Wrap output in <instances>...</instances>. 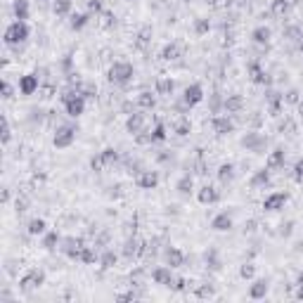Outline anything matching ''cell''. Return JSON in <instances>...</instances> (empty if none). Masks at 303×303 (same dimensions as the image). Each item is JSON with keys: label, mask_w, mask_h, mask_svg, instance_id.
<instances>
[{"label": "cell", "mask_w": 303, "mask_h": 303, "mask_svg": "<svg viewBox=\"0 0 303 303\" xmlns=\"http://www.w3.org/2000/svg\"><path fill=\"white\" fill-rule=\"evenodd\" d=\"M107 78H109V83H114V86L128 88L130 83H133V78H135V69H133V64H130V62L119 59V62H114V64L109 66Z\"/></svg>", "instance_id": "6da1fadb"}, {"label": "cell", "mask_w": 303, "mask_h": 303, "mask_svg": "<svg viewBox=\"0 0 303 303\" xmlns=\"http://www.w3.org/2000/svg\"><path fill=\"white\" fill-rule=\"evenodd\" d=\"M29 36H31V29H29V24L26 22H19V19H14V22L5 29V36H2V41L7 48H19L29 41Z\"/></svg>", "instance_id": "7a4b0ae2"}, {"label": "cell", "mask_w": 303, "mask_h": 303, "mask_svg": "<svg viewBox=\"0 0 303 303\" xmlns=\"http://www.w3.org/2000/svg\"><path fill=\"white\" fill-rule=\"evenodd\" d=\"M62 102H64V111L66 116H71V119H78V116H83L86 114V95L78 90V88H71V90H66L64 95H62Z\"/></svg>", "instance_id": "3957f363"}, {"label": "cell", "mask_w": 303, "mask_h": 303, "mask_svg": "<svg viewBox=\"0 0 303 303\" xmlns=\"http://www.w3.org/2000/svg\"><path fill=\"white\" fill-rule=\"evenodd\" d=\"M76 135H78V126H74V123H62V126L54 128L52 145L57 150H66V147H71L76 142Z\"/></svg>", "instance_id": "277c9868"}, {"label": "cell", "mask_w": 303, "mask_h": 303, "mask_svg": "<svg viewBox=\"0 0 303 303\" xmlns=\"http://www.w3.org/2000/svg\"><path fill=\"white\" fill-rule=\"evenodd\" d=\"M239 145H242L247 152H253V154H265V150H268V138H265L263 133H256V130H247V133L242 135Z\"/></svg>", "instance_id": "5b68a950"}, {"label": "cell", "mask_w": 303, "mask_h": 303, "mask_svg": "<svg viewBox=\"0 0 303 303\" xmlns=\"http://www.w3.org/2000/svg\"><path fill=\"white\" fill-rule=\"evenodd\" d=\"M43 284H45V270H41V268H31L29 272H24L19 277V289L24 294L33 292V289H41Z\"/></svg>", "instance_id": "8992f818"}, {"label": "cell", "mask_w": 303, "mask_h": 303, "mask_svg": "<svg viewBox=\"0 0 303 303\" xmlns=\"http://www.w3.org/2000/svg\"><path fill=\"white\" fill-rule=\"evenodd\" d=\"M204 88L199 86V83H190V86L185 88L183 90V104L187 109H192V107H197V104H202V102H204Z\"/></svg>", "instance_id": "52a82bcc"}, {"label": "cell", "mask_w": 303, "mask_h": 303, "mask_svg": "<svg viewBox=\"0 0 303 303\" xmlns=\"http://www.w3.org/2000/svg\"><path fill=\"white\" fill-rule=\"evenodd\" d=\"M268 292H270V280L268 277H253L247 294H249V299H253V301H260V299L268 296Z\"/></svg>", "instance_id": "ba28073f"}, {"label": "cell", "mask_w": 303, "mask_h": 303, "mask_svg": "<svg viewBox=\"0 0 303 303\" xmlns=\"http://www.w3.org/2000/svg\"><path fill=\"white\" fill-rule=\"evenodd\" d=\"M17 90L22 93V95H33L36 90H41V76L38 74H24L19 76V86H17Z\"/></svg>", "instance_id": "9c48e42d"}, {"label": "cell", "mask_w": 303, "mask_h": 303, "mask_svg": "<svg viewBox=\"0 0 303 303\" xmlns=\"http://www.w3.org/2000/svg\"><path fill=\"white\" fill-rule=\"evenodd\" d=\"M197 202L202 206H213L220 202V190H216L213 185H204L197 190Z\"/></svg>", "instance_id": "30bf717a"}, {"label": "cell", "mask_w": 303, "mask_h": 303, "mask_svg": "<svg viewBox=\"0 0 303 303\" xmlns=\"http://www.w3.org/2000/svg\"><path fill=\"white\" fill-rule=\"evenodd\" d=\"M62 253H64L66 258L71 260H78V256H81V249H83V239L78 237H64L62 239Z\"/></svg>", "instance_id": "8fae6325"}, {"label": "cell", "mask_w": 303, "mask_h": 303, "mask_svg": "<svg viewBox=\"0 0 303 303\" xmlns=\"http://www.w3.org/2000/svg\"><path fill=\"white\" fill-rule=\"evenodd\" d=\"M287 202H289V195H287V192H270V195L263 199V208L270 211V213H275V211H282Z\"/></svg>", "instance_id": "7c38bea8"}, {"label": "cell", "mask_w": 303, "mask_h": 303, "mask_svg": "<svg viewBox=\"0 0 303 303\" xmlns=\"http://www.w3.org/2000/svg\"><path fill=\"white\" fill-rule=\"evenodd\" d=\"M142 251H145V242H142V239H138L135 235H133V237L126 239V244H123L121 253H123V258H126V260H133V258H138Z\"/></svg>", "instance_id": "4fadbf2b"}, {"label": "cell", "mask_w": 303, "mask_h": 303, "mask_svg": "<svg viewBox=\"0 0 303 303\" xmlns=\"http://www.w3.org/2000/svg\"><path fill=\"white\" fill-rule=\"evenodd\" d=\"M152 280H154V284H159V287H171V282L175 280L173 268L171 265H156L152 270Z\"/></svg>", "instance_id": "5bb4252c"}, {"label": "cell", "mask_w": 303, "mask_h": 303, "mask_svg": "<svg viewBox=\"0 0 303 303\" xmlns=\"http://www.w3.org/2000/svg\"><path fill=\"white\" fill-rule=\"evenodd\" d=\"M135 185H138L140 190H154V187L159 185V173H156V171L142 168L140 173L135 175Z\"/></svg>", "instance_id": "9a60e30c"}, {"label": "cell", "mask_w": 303, "mask_h": 303, "mask_svg": "<svg viewBox=\"0 0 303 303\" xmlns=\"http://www.w3.org/2000/svg\"><path fill=\"white\" fill-rule=\"evenodd\" d=\"M211 126H213V130H216L218 135H230L235 130V121L230 119L227 114H216L213 121H211Z\"/></svg>", "instance_id": "2e32d148"}, {"label": "cell", "mask_w": 303, "mask_h": 303, "mask_svg": "<svg viewBox=\"0 0 303 303\" xmlns=\"http://www.w3.org/2000/svg\"><path fill=\"white\" fill-rule=\"evenodd\" d=\"M232 225H235V220H232V216L227 211H220V213L211 218V230H216V232H230Z\"/></svg>", "instance_id": "e0dca14e"}, {"label": "cell", "mask_w": 303, "mask_h": 303, "mask_svg": "<svg viewBox=\"0 0 303 303\" xmlns=\"http://www.w3.org/2000/svg\"><path fill=\"white\" fill-rule=\"evenodd\" d=\"M163 258H166V265H171V268H183L185 265V253L178 247H166Z\"/></svg>", "instance_id": "ac0fdd59"}, {"label": "cell", "mask_w": 303, "mask_h": 303, "mask_svg": "<svg viewBox=\"0 0 303 303\" xmlns=\"http://www.w3.org/2000/svg\"><path fill=\"white\" fill-rule=\"evenodd\" d=\"M284 161H287V152H284V147H275V150L268 154L265 166H268L270 171H277V168H282V166H284Z\"/></svg>", "instance_id": "d6986e66"}, {"label": "cell", "mask_w": 303, "mask_h": 303, "mask_svg": "<svg viewBox=\"0 0 303 303\" xmlns=\"http://www.w3.org/2000/svg\"><path fill=\"white\" fill-rule=\"evenodd\" d=\"M270 168L265 166V168H258L256 173L249 178V187L251 190H258V187H265V185H270Z\"/></svg>", "instance_id": "ffe728a7"}, {"label": "cell", "mask_w": 303, "mask_h": 303, "mask_svg": "<svg viewBox=\"0 0 303 303\" xmlns=\"http://www.w3.org/2000/svg\"><path fill=\"white\" fill-rule=\"evenodd\" d=\"M12 12H14V19L26 22V19H29V14H31V5H29V0H12Z\"/></svg>", "instance_id": "44dd1931"}, {"label": "cell", "mask_w": 303, "mask_h": 303, "mask_svg": "<svg viewBox=\"0 0 303 303\" xmlns=\"http://www.w3.org/2000/svg\"><path fill=\"white\" fill-rule=\"evenodd\" d=\"M235 171H237V168H235V163H220V166H218V183L220 185H230L232 183V180H235Z\"/></svg>", "instance_id": "7402d4cb"}, {"label": "cell", "mask_w": 303, "mask_h": 303, "mask_svg": "<svg viewBox=\"0 0 303 303\" xmlns=\"http://www.w3.org/2000/svg\"><path fill=\"white\" fill-rule=\"evenodd\" d=\"M175 190H178V195L180 197H190L192 192H195V178L190 173L180 175V180L175 183Z\"/></svg>", "instance_id": "603a6c76"}, {"label": "cell", "mask_w": 303, "mask_h": 303, "mask_svg": "<svg viewBox=\"0 0 303 303\" xmlns=\"http://www.w3.org/2000/svg\"><path fill=\"white\" fill-rule=\"evenodd\" d=\"M126 128H128L130 135H138V133H142V130H145V114H140V111L130 114L128 121H126Z\"/></svg>", "instance_id": "cb8c5ba5"}, {"label": "cell", "mask_w": 303, "mask_h": 303, "mask_svg": "<svg viewBox=\"0 0 303 303\" xmlns=\"http://www.w3.org/2000/svg\"><path fill=\"white\" fill-rule=\"evenodd\" d=\"M270 38H272V31H270V26H265V24H260V26H256V29L251 31V41L258 45H268Z\"/></svg>", "instance_id": "d4e9b609"}, {"label": "cell", "mask_w": 303, "mask_h": 303, "mask_svg": "<svg viewBox=\"0 0 303 303\" xmlns=\"http://www.w3.org/2000/svg\"><path fill=\"white\" fill-rule=\"evenodd\" d=\"M249 74H251V81L258 83V86H268V83H270V76L263 71V66H260L258 62H251L249 64Z\"/></svg>", "instance_id": "484cf974"}, {"label": "cell", "mask_w": 303, "mask_h": 303, "mask_svg": "<svg viewBox=\"0 0 303 303\" xmlns=\"http://www.w3.org/2000/svg\"><path fill=\"white\" fill-rule=\"evenodd\" d=\"M204 260H206V268H211L213 272H220L223 270V260H220V253H218V249H206L204 253Z\"/></svg>", "instance_id": "4316f807"}, {"label": "cell", "mask_w": 303, "mask_h": 303, "mask_svg": "<svg viewBox=\"0 0 303 303\" xmlns=\"http://www.w3.org/2000/svg\"><path fill=\"white\" fill-rule=\"evenodd\" d=\"M41 244H43L45 251H54L59 244H62V237H59V232H57V230H48L43 237H41Z\"/></svg>", "instance_id": "83f0119b"}, {"label": "cell", "mask_w": 303, "mask_h": 303, "mask_svg": "<svg viewBox=\"0 0 303 303\" xmlns=\"http://www.w3.org/2000/svg\"><path fill=\"white\" fill-rule=\"evenodd\" d=\"M223 107H225L227 114H237V111H242V107H244V98H242V95H237V93H232V95H225V102H223Z\"/></svg>", "instance_id": "f1b7e54d"}, {"label": "cell", "mask_w": 303, "mask_h": 303, "mask_svg": "<svg viewBox=\"0 0 303 303\" xmlns=\"http://www.w3.org/2000/svg\"><path fill=\"white\" fill-rule=\"evenodd\" d=\"M26 232L31 237H43L45 232H48V223H45L43 218H31L29 225H26Z\"/></svg>", "instance_id": "f546056e"}, {"label": "cell", "mask_w": 303, "mask_h": 303, "mask_svg": "<svg viewBox=\"0 0 303 303\" xmlns=\"http://www.w3.org/2000/svg\"><path fill=\"white\" fill-rule=\"evenodd\" d=\"M119 263V253L114 249H104L102 251V256H100V265H102V270H109V268H114Z\"/></svg>", "instance_id": "4dcf8cb0"}, {"label": "cell", "mask_w": 303, "mask_h": 303, "mask_svg": "<svg viewBox=\"0 0 303 303\" xmlns=\"http://www.w3.org/2000/svg\"><path fill=\"white\" fill-rule=\"evenodd\" d=\"M88 22H90V14L88 12H76V14H71V19H69V26H71V31H81V29H86Z\"/></svg>", "instance_id": "1f68e13d"}, {"label": "cell", "mask_w": 303, "mask_h": 303, "mask_svg": "<svg viewBox=\"0 0 303 303\" xmlns=\"http://www.w3.org/2000/svg\"><path fill=\"white\" fill-rule=\"evenodd\" d=\"M135 104H138L140 109H154L156 107V98L152 95L150 90H142L140 95L135 98Z\"/></svg>", "instance_id": "d6a6232c"}, {"label": "cell", "mask_w": 303, "mask_h": 303, "mask_svg": "<svg viewBox=\"0 0 303 303\" xmlns=\"http://www.w3.org/2000/svg\"><path fill=\"white\" fill-rule=\"evenodd\" d=\"M52 10L57 17H69L71 10H74V0H54Z\"/></svg>", "instance_id": "836d02e7"}, {"label": "cell", "mask_w": 303, "mask_h": 303, "mask_svg": "<svg viewBox=\"0 0 303 303\" xmlns=\"http://www.w3.org/2000/svg\"><path fill=\"white\" fill-rule=\"evenodd\" d=\"M265 100H268V107H270L272 114H280L282 104H284V98H282L280 93H275V90H268V95H265Z\"/></svg>", "instance_id": "e575fe53"}, {"label": "cell", "mask_w": 303, "mask_h": 303, "mask_svg": "<svg viewBox=\"0 0 303 303\" xmlns=\"http://www.w3.org/2000/svg\"><path fill=\"white\" fill-rule=\"evenodd\" d=\"M183 54V48L178 43H168L166 48L161 50V59H166V62H171V59H178Z\"/></svg>", "instance_id": "d590c367"}, {"label": "cell", "mask_w": 303, "mask_h": 303, "mask_svg": "<svg viewBox=\"0 0 303 303\" xmlns=\"http://www.w3.org/2000/svg\"><path fill=\"white\" fill-rule=\"evenodd\" d=\"M195 296H197V299H213V296H216V287H213V284H208V282H204V284H197V287H195Z\"/></svg>", "instance_id": "8d00e7d4"}, {"label": "cell", "mask_w": 303, "mask_h": 303, "mask_svg": "<svg viewBox=\"0 0 303 303\" xmlns=\"http://www.w3.org/2000/svg\"><path fill=\"white\" fill-rule=\"evenodd\" d=\"M78 260H81V263H86V265H95V263H100V256L95 253V249H93V247H83V249H81Z\"/></svg>", "instance_id": "74e56055"}, {"label": "cell", "mask_w": 303, "mask_h": 303, "mask_svg": "<svg viewBox=\"0 0 303 303\" xmlns=\"http://www.w3.org/2000/svg\"><path fill=\"white\" fill-rule=\"evenodd\" d=\"M173 88H175V83H173V78H159L156 81V95H173Z\"/></svg>", "instance_id": "f35d334b"}, {"label": "cell", "mask_w": 303, "mask_h": 303, "mask_svg": "<svg viewBox=\"0 0 303 303\" xmlns=\"http://www.w3.org/2000/svg\"><path fill=\"white\" fill-rule=\"evenodd\" d=\"M270 10H272V14H277V17H284L287 12L292 10V0H272Z\"/></svg>", "instance_id": "ab89813d"}, {"label": "cell", "mask_w": 303, "mask_h": 303, "mask_svg": "<svg viewBox=\"0 0 303 303\" xmlns=\"http://www.w3.org/2000/svg\"><path fill=\"white\" fill-rule=\"evenodd\" d=\"M100 156H102V161H104V166H111V163L119 161V152L114 150V147H104V150L100 152Z\"/></svg>", "instance_id": "60d3db41"}, {"label": "cell", "mask_w": 303, "mask_h": 303, "mask_svg": "<svg viewBox=\"0 0 303 303\" xmlns=\"http://www.w3.org/2000/svg\"><path fill=\"white\" fill-rule=\"evenodd\" d=\"M208 31H211V22H208L206 17H197L195 19V33L197 36H206Z\"/></svg>", "instance_id": "b9f144b4"}, {"label": "cell", "mask_w": 303, "mask_h": 303, "mask_svg": "<svg viewBox=\"0 0 303 303\" xmlns=\"http://www.w3.org/2000/svg\"><path fill=\"white\" fill-rule=\"evenodd\" d=\"M168 138V133H166V126H163L161 121H156V126L152 130V142H163Z\"/></svg>", "instance_id": "7bdbcfd3"}, {"label": "cell", "mask_w": 303, "mask_h": 303, "mask_svg": "<svg viewBox=\"0 0 303 303\" xmlns=\"http://www.w3.org/2000/svg\"><path fill=\"white\" fill-rule=\"evenodd\" d=\"M239 277H242V280H253V277H256V265H253V263L239 265Z\"/></svg>", "instance_id": "ee69618b"}, {"label": "cell", "mask_w": 303, "mask_h": 303, "mask_svg": "<svg viewBox=\"0 0 303 303\" xmlns=\"http://www.w3.org/2000/svg\"><path fill=\"white\" fill-rule=\"evenodd\" d=\"M2 145H10L12 140V126H10V121H7V116H2Z\"/></svg>", "instance_id": "f6af8a7d"}, {"label": "cell", "mask_w": 303, "mask_h": 303, "mask_svg": "<svg viewBox=\"0 0 303 303\" xmlns=\"http://www.w3.org/2000/svg\"><path fill=\"white\" fill-rule=\"evenodd\" d=\"M168 289H173V292H187V289H190V284H187V280H185V277H175L173 282H171V287H168Z\"/></svg>", "instance_id": "bcb514c9"}, {"label": "cell", "mask_w": 303, "mask_h": 303, "mask_svg": "<svg viewBox=\"0 0 303 303\" xmlns=\"http://www.w3.org/2000/svg\"><path fill=\"white\" fill-rule=\"evenodd\" d=\"M190 130H192V123H190L187 119H183V121H178V123H175V135H180V138L187 135Z\"/></svg>", "instance_id": "7dc6e473"}, {"label": "cell", "mask_w": 303, "mask_h": 303, "mask_svg": "<svg viewBox=\"0 0 303 303\" xmlns=\"http://www.w3.org/2000/svg\"><path fill=\"white\" fill-rule=\"evenodd\" d=\"M284 98V102H289V104H299L301 100H299V90L296 88H292V90H287V95H282Z\"/></svg>", "instance_id": "c3c4849f"}, {"label": "cell", "mask_w": 303, "mask_h": 303, "mask_svg": "<svg viewBox=\"0 0 303 303\" xmlns=\"http://www.w3.org/2000/svg\"><path fill=\"white\" fill-rule=\"evenodd\" d=\"M90 168H93V171H95V173H102V168H107V166H104V161H102V156H93V159H90Z\"/></svg>", "instance_id": "681fc988"}, {"label": "cell", "mask_w": 303, "mask_h": 303, "mask_svg": "<svg viewBox=\"0 0 303 303\" xmlns=\"http://www.w3.org/2000/svg\"><path fill=\"white\" fill-rule=\"evenodd\" d=\"M14 98V86L10 81H2V100H12Z\"/></svg>", "instance_id": "f907efd6"}, {"label": "cell", "mask_w": 303, "mask_h": 303, "mask_svg": "<svg viewBox=\"0 0 303 303\" xmlns=\"http://www.w3.org/2000/svg\"><path fill=\"white\" fill-rule=\"evenodd\" d=\"M292 232H294V220H287V223L280 225V237H289Z\"/></svg>", "instance_id": "816d5d0a"}, {"label": "cell", "mask_w": 303, "mask_h": 303, "mask_svg": "<svg viewBox=\"0 0 303 303\" xmlns=\"http://www.w3.org/2000/svg\"><path fill=\"white\" fill-rule=\"evenodd\" d=\"M88 10L95 12V14H102L104 7H102V0H88Z\"/></svg>", "instance_id": "f5cc1de1"}, {"label": "cell", "mask_w": 303, "mask_h": 303, "mask_svg": "<svg viewBox=\"0 0 303 303\" xmlns=\"http://www.w3.org/2000/svg\"><path fill=\"white\" fill-rule=\"evenodd\" d=\"M150 36H152V29L150 26H145V29L140 31V36H138V45H145L147 41H150Z\"/></svg>", "instance_id": "db71d44e"}, {"label": "cell", "mask_w": 303, "mask_h": 303, "mask_svg": "<svg viewBox=\"0 0 303 303\" xmlns=\"http://www.w3.org/2000/svg\"><path fill=\"white\" fill-rule=\"evenodd\" d=\"M294 178H296L299 183L303 180V156L299 159V161H296V166H294Z\"/></svg>", "instance_id": "11a10c76"}, {"label": "cell", "mask_w": 303, "mask_h": 303, "mask_svg": "<svg viewBox=\"0 0 303 303\" xmlns=\"http://www.w3.org/2000/svg\"><path fill=\"white\" fill-rule=\"evenodd\" d=\"M102 19H104V26H114V24H116V17H114V14H111V12H102Z\"/></svg>", "instance_id": "9f6ffc18"}, {"label": "cell", "mask_w": 303, "mask_h": 303, "mask_svg": "<svg viewBox=\"0 0 303 303\" xmlns=\"http://www.w3.org/2000/svg\"><path fill=\"white\" fill-rule=\"evenodd\" d=\"M230 2H232V0H213L211 5H213L216 10H223V7H230Z\"/></svg>", "instance_id": "6f0895ef"}, {"label": "cell", "mask_w": 303, "mask_h": 303, "mask_svg": "<svg viewBox=\"0 0 303 303\" xmlns=\"http://www.w3.org/2000/svg\"><path fill=\"white\" fill-rule=\"evenodd\" d=\"M296 284H299V292H296V296H299V299H303V272H299V280H296Z\"/></svg>", "instance_id": "680465c9"}, {"label": "cell", "mask_w": 303, "mask_h": 303, "mask_svg": "<svg viewBox=\"0 0 303 303\" xmlns=\"http://www.w3.org/2000/svg\"><path fill=\"white\" fill-rule=\"evenodd\" d=\"M256 220H249V223H244V232H256Z\"/></svg>", "instance_id": "91938a15"}, {"label": "cell", "mask_w": 303, "mask_h": 303, "mask_svg": "<svg viewBox=\"0 0 303 303\" xmlns=\"http://www.w3.org/2000/svg\"><path fill=\"white\" fill-rule=\"evenodd\" d=\"M26 211V199H17V213H24Z\"/></svg>", "instance_id": "94428289"}, {"label": "cell", "mask_w": 303, "mask_h": 303, "mask_svg": "<svg viewBox=\"0 0 303 303\" xmlns=\"http://www.w3.org/2000/svg\"><path fill=\"white\" fill-rule=\"evenodd\" d=\"M7 202H10V187L2 190V204H7Z\"/></svg>", "instance_id": "6125c7cd"}, {"label": "cell", "mask_w": 303, "mask_h": 303, "mask_svg": "<svg viewBox=\"0 0 303 303\" xmlns=\"http://www.w3.org/2000/svg\"><path fill=\"white\" fill-rule=\"evenodd\" d=\"M185 2H192V0H185Z\"/></svg>", "instance_id": "be15d7a7"}]
</instances>
